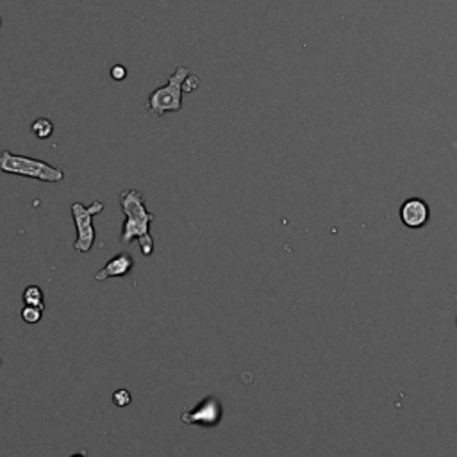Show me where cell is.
I'll return each mask as SVG.
<instances>
[{"mask_svg":"<svg viewBox=\"0 0 457 457\" xmlns=\"http://www.w3.org/2000/svg\"><path fill=\"white\" fill-rule=\"evenodd\" d=\"M2 23H4V22H2V19H0V29H2Z\"/></svg>","mask_w":457,"mask_h":457,"instance_id":"cell-15","label":"cell"},{"mask_svg":"<svg viewBox=\"0 0 457 457\" xmlns=\"http://www.w3.org/2000/svg\"><path fill=\"white\" fill-rule=\"evenodd\" d=\"M0 172L9 175H20V177L36 179L41 182H63L65 181V170L59 167L45 163L36 157H27L13 154L9 150L0 152Z\"/></svg>","mask_w":457,"mask_h":457,"instance_id":"cell-2","label":"cell"},{"mask_svg":"<svg viewBox=\"0 0 457 457\" xmlns=\"http://www.w3.org/2000/svg\"><path fill=\"white\" fill-rule=\"evenodd\" d=\"M104 211V204L100 200H93L90 206H84L80 202L72 204V216L75 224L77 238L73 248L80 254H88L93 248L95 243V225L93 218Z\"/></svg>","mask_w":457,"mask_h":457,"instance_id":"cell-4","label":"cell"},{"mask_svg":"<svg viewBox=\"0 0 457 457\" xmlns=\"http://www.w3.org/2000/svg\"><path fill=\"white\" fill-rule=\"evenodd\" d=\"M132 266H135V259H132V256L127 254V252H122V254L109 259V261L105 263L104 268L98 270V272L95 273L93 279L97 280V283H104V280L115 279V277H125L131 273Z\"/></svg>","mask_w":457,"mask_h":457,"instance_id":"cell-7","label":"cell"},{"mask_svg":"<svg viewBox=\"0 0 457 457\" xmlns=\"http://www.w3.org/2000/svg\"><path fill=\"white\" fill-rule=\"evenodd\" d=\"M120 206L125 213V224L122 228L120 243L129 245L138 241L142 254L145 258L154 254V240L150 236V224L156 220L152 213L147 209L145 196L138 189H125L120 193Z\"/></svg>","mask_w":457,"mask_h":457,"instance_id":"cell-1","label":"cell"},{"mask_svg":"<svg viewBox=\"0 0 457 457\" xmlns=\"http://www.w3.org/2000/svg\"><path fill=\"white\" fill-rule=\"evenodd\" d=\"M199 77L196 75H191V73H189L188 77H186V80H184V93H191V91H195L196 88H199Z\"/></svg>","mask_w":457,"mask_h":457,"instance_id":"cell-12","label":"cell"},{"mask_svg":"<svg viewBox=\"0 0 457 457\" xmlns=\"http://www.w3.org/2000/svg\"><path fill=\"white\" fill-rule=\"evenodd\" d=\"M400 220L406 227L409 228H420L431 218V209H429L427 202L421 199H407L406 202L400 206Z\"/></svg>","mask_w":457,"mask_h":457,"instance_id":"cell-6","label":"cell"},{"mask_svg":"<svg viewBox=\"0 0 457 457\" xmlns=\"http://www.w3.org/2000/svg\"><path fill=\"white\" fill-rule=\"evenodd\" d=\"M31 132L36 136L38 140H48L54 135V124L48 118H38L31 124Z\"/></svg>","mask_w":457,"mask_h":457,"instance_id":"cell-9","label":"cell"},{"mask_svg":"<svg viewBox=\"0 0 457 457\" xmlns=\"http://www.w3.org/2000/svg\"><path fill=\"white\" fill-rule=\"evenodd\" d=\"M224 418V407L216 396H207L191 409H186L181 414V420L186 425H199V427H216Z\"/></svg>","mask_w":457,"mask_h":457,"instance_id":"cell-5","label":"cell"},{"mask_svg":"<svg viewBox=\"0 0 457 457\" xmlns=\"http://www.w3.org/2000/svg\"><path fill=\"white\" fill-rule=\"evenodd\" d=\"M189 75V70L186 66H179L164 86L157 88L147 98V111L150 117L159 118L167 112H179L182 109V93H184V80Z\"/></svg>","mask_w":457,"mask_h":457,"instance_id":"cell-3","label":"cell"},{"mask_svg":"<svg viewBox=\"0 0 457 457\" xmlns=\"http://www.w3.org/2000/svg\"><path fill=\"white\" fill-rule=\"evenodd\" d=\"M41 316H43V309L34 308V305H26L22 309V320L26 323H29V325L41 322Z\"/></svg>","mask_w":457,"mask_h":457,"instance_id":"cell-10","label":"cell"},{"mask_svg":"<svg viewBox=\"0 0 457 457\" xmlns=\"http://www.w3.org/2000/svg\"><path fill=\"white\" fill-rule=\"evenodd\" d=\"M70 457H88V452H86V450H80V452L72 453V456H70Z\"/></svg>","mask_w":457,"mask_h":457,"instance_id":"cell-14","label":"cell"},{"mask_svg":"<svg viewBox=\"0 0 457 457\" xmlns=\"http://www.w3.org/2000/svg\"><path fill=\"white\" fill-rule=\"evenodd\" d=\"M132 396L131 393H129V389H117V392L112 393V404L117 407H127L129 404H131Z\"/></svg>","mask_w":457,"mask_h":457,"instance_id":"cell-11","label":"cell"},{"mask_svg":"<svg viewBox=\"0 0 457 457\" xmlns=\"http://www.w3.org/2000/svg\"><path fill=\"white\" fill-rule=\"evenodd\" d=\"M0 363H2V361H0Z\"/></svg>","mask_w":457,"mask_h":457,"instance_id":"cell-16","label":"cell"},{"mask_svg":"<svg viewBox=\"0 0 457 457\" xmlns=\"http://www.w3.org/2000/svg\"><path fill=\"white\" fill-rule=\"evenodd\" d=\"M23 304L45 309L43 290H41L40 286H36V284H31V286H27L26 291H23Z\"/></svg>","mask_w":457,"mask_h":457,"instance_id":"cell-8","label":"cell"},{"mask_svg":"<svg viewBox=\"0 0 457 457\" xmlns=\"http://www.w3.org/2000/svg\"><path fill=\"white\" fill-rule=\"evenodd\" d=\"M111 77L115 80H124L127 77V68L124 65H115L111 68Z\"/></svg>","mask_w":457,"mask_h":457,"instance_id":"cell-13","label":"cell"}]
</instances>
